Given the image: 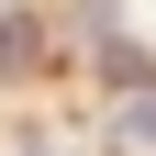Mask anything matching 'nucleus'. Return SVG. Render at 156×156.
I'll list each match as a JSON object with an SVG mask.
<instances>
[{
    "label": "nucleus",
    "mask_w": 156,
    "mask_h": 156,
    "mask_svg": "<svg viewBox=\"0 0 156 156\" xmlns=\"http://www.w3.org/2000/svg\"><path fill=\"white\" fill-rule=\"evenodd\" d=\"M34 67H56V23H34V11L0 0V78H34Z\"/></svg>",
    "instance_id": "f257e3e1"
},
{
    "label": "nucleus",
    "mask_w": 156,
    "mask_h": 156,
    "mask_svg": "<svg viewBox=\"0 0 156 156\" xmlns=\"http://www.w3.org/2000/svg\"><path fill=\"white\" fill-rule=\"evenodd\" d=\"M101 78L112 89H156V56L134 45V34H101Z\"/></svg>",
    "instance_id": "f03ea898"
},
{
    "label": "nucleus",
    "mask_w": 156,
    "mask_h": 156,
    "mask_svg": "<svg viewBox=\"0 0 156 156\" xmlns=\"http://www.w3.org/2000/svg\"><path fill=\"white\" fill-rule=\"evenodd\" d=\"M112 145H123V156H156V89H123V112H112Z\"/></svg>",
    "instance_id": "7ed1b4c3"
}]
</instances>
